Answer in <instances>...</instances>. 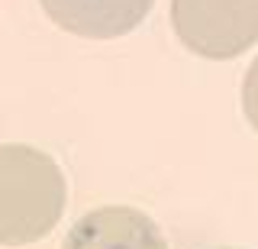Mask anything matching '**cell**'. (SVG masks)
<instances>
[{"instance_id":"3957f363","label":"cell","mask_w":258,"mask_h":249,"mask_svg":"<svg viewBox=\"0 0 258 249\" xmlns=\"http://www.w3.org/2000/svg\"><path fill=\"white\" fill-rule=\"evenodd\" d=\"M61 249H168V243L136 207H97L68 230Z\"/></svg>"},{"instance_id":"6da1fadb","label":"cell","mask_w":258,"mask_h":249,"mask_svg":"<svg viewBox=\"0 0 258 249\" xmlns=\"http://www.w3.org/2000/svg\"><path fill=\"white\" fill-rule=\"evenodd\" d=\"M64 175L45 152L7 142L0 146V246L39 243L64 211Z\"/></svg>"},{"instance_id":"277c9868","label":"cell","mask_w":258,"mask_h":249,"mask_svg":"<svg viewBox=\"0 0 258 249\" xmlns=\"http://www.w3.org/2000/svg\"><path fill=\"white\" fill-rule=\"evenodd\" d=\"M45 17L71 36L116 39L149 17L155 0H39Z\"/></svg>"},{"instance_id":"7a4b0ae2","label":"cell","mask_w":258,"mask_h":249,"mask_svg":"<svg viewBox=\"0 0 258 249\" xmlns=\"http://www.w3.org/2000/svg\"><path fill=\"white\" fill-rule=\"evenodd\" d=\"M171 26L200 59H236L258 42V0H171Z\"/></svg>"},{"instance_id":"5b68a950","label":"cell","mask_w":258,"mask_h":249,"mask_svg":"<svg viewBox=\"0 0 258 249\" xmlns=\"http://www.w3.org/2000/svg\"><path fill=\"white\" fill-rule=\"evenodd\" d=\"M242 110H245L248 126L258 133V59L248 65L245 78H242Z\"/></svg>"}]
</instances>
